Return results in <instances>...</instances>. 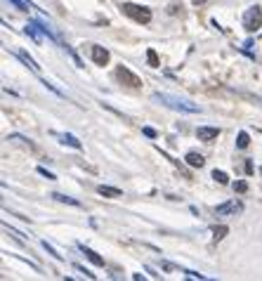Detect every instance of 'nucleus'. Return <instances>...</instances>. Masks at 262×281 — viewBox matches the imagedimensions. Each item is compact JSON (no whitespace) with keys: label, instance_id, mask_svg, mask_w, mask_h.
<instances>
[{"label":"nucleus","instance_id":"nucleus-16","mask_svg":"<svg viewBox=\"0 0 262 281\" xmlns=\"http://www.w3.org/2000/svg\"><path fill=\"white\" fill-rule=\"evenodd\" d=\"M213 180L217 185H229V175L224 170H213Z\"/></svg>","mask_w":262,"mask_h":281},{"label":"nucleus","instance_id":"nucleus-22","mask_svg":"<svg viewBox=\"0 0 262 281\" xmlns=\"http://www.w3.org/2000/svg\"><path fill=\"white\" fill-rule=\"evenodd\" d=\"M182 272L186 274V279H201V281H206V279H208L206 274H201V272H192V269H182Z\"/></svg>","mask_w":262,"mask_h":281},{"label":"nucleus","instance_id":"nucleus-5","mask_svg":"<svg viewBox=\"0 0 262 281\" xmlns=\"http://www.w3.org/2000/svg\"><path fill=\"white\" fill-rule=\"evenodd\" d=\"M241 210H243V203L241 201H236V199L227 201V203H220V206L215 208V213L222 215V218H224V215H239Z\"/></svg>","mask_w":262,"mask_h":281},{"label":"nucleus","instance_id":"nucleus-14","mask_svg":"<svg viewBox=\"0 0 262 281\" xmlns=\"http://www.w3.org/2000/svg\"><path fill=\"white\" fill-rule=\"evenodd\" d=\"M52 199L55 201H59V203H69V206H76V208H81V201L78 199H71V196H66V194H52Z\"/></svg>","mask_w":262,"mask_h":281},{"label":"nucleus","instance_id":"nucleus-17","mask_svg":"<svg viewBox=\"0 0 262 281\" xmlns=\"http://www.w3.org/2000/svg\"><path fill=\"white\" fill-rule=\"evenodd\" d=\"M227 234H229V229H227V227H224V225H220V227H213V239H215V241H222V239H224V236H227Z\"/></svg>","mask_w":262,"mask_h":281},{"label":"nucleus","instance_id":"nucleus-27","mask_svg":"<svg viewBox=\"0 0 262 281\" xmlns=\"http://www.w3.org/2000/svg\"><path fill=\"white\" fill-rule=\"evenodd\" d=\"M194 5H203V3H208V0H192Z\"/></svg>","mask_w":262,"mask_h":281},{"label":"nucleus","instance_id":"nucleus-11","mask_svg":"<svg viewBox=\"0 0 262 281\" xmlns=\"http://www.w3.org/2000/svg\"><path fill=\"white\" fill-rule=\"evenodd\" d=\"M78 248H81V251H83V253L88 255V260H90V262H95L97 267H104V258H102V255H97L95 251H90V248L85 246V243H78Z\"/></svg>","mask_w":262,"mask_h":281},{"label":"nucleus","instance_id":"nucleus-21","mask_svg":"<svg viewBox=\"0 0 262 281\" xmlns=\"http://www.w3.org/2000/svg\"><path fill=\"white\" fill-rule=\"evenodd\" d=\"M64 50H66V52H69V55H71V59H73V64H76L78 69H83L85 64H83V62H81V57H78V55H76V52H73V50H71V48H69V45H64Z\"/></svg>","mask_w":262,"mask_h":281},{"label":"nucleus","instance_id":"nucleus-12","mask_svg":"<svg viewBox=\"0 0 262 281\" xmlns=\"http://www.w3.org/2000/svg\"><path fill=\"white\" fill-rule=\"evenodd\" d=\"M97 194H102V196H106V199H118L121 196V189H116V187H106V185H99L97 187Z\"/></svg>","mask_w":262,"mask_h":281},{"label":"nucleus","instance_id":"nucleus-28","mask_svg":"<svg viewBox=\"0 0 262 281\" xmlns=\"http://www.w3.org/2000/svg\"><path fill=\"white\" fill-rule=\"evenodd\" d=\"M260 172H262V170H260Z\"/></svg>","mask_w":262,"mask_h":281},{"label":"nucleus","instance_id":"nucleus-9","mask_svg":"<svg viewBox=\"0 0 262 281\" xmlns=\"http://www.w3.org/2000/svg\"><path fill=\"white\" fill-rule=\"evenodd\" d=\"M14 57H17V59H21V62L26 64V66H28V69H31V71H33V74H38V71H41V66H38V62H35L33 57L28 55L26 50H14Z\"/></svg>","mask_w":262,"mask_h":281},{"label":"nucleus","instance_id":"nucleus-6","mask_svg":"<svg viewBox=\"0 0 262 281\" xmlns=\"http://www.w3.org/2000/svg\"><path fill=\"white\" fill-rule=\"evenodd\" d=\"M90 55H92V62H95L97 66H106L111 59L109 50L102 48V45H92V48H90Z\"/></svg>","mask_w":262,"mask_h":281},{"label":"nucleus","instance_id":"nucleus-2","mask_svg":"<svg viewBox=\"0 0 262 281\" xmlns=\"http://www.w3.org/2000/svg\"><path fill=\"white\" fill-rule=\"evenodd\" d=\"M123 14H128L130 19H135L137 24H149L152 21V10L144 5H135V3H123L121 5Z\"/></svg>","mask_w":262,"mask_h":281},{"label":"nucleus","instance_id":"nucleus-18","mask_svg":"<svg viewBox=\"0 0 262 281\" xmlns=\"http://www.w3.org/2000/svg\"><path fill=\"white\" fill-rule=\"evenodd\" d=\"M146 62H149V66H154V69L159 66V55H156V50L154 48L146 50Z\"/></svg>","mask_w":262,"mask_h":281},{"label":"nucleus","instance_id":"nucleus-20","mask_svg":"<svg viewBox=\"0 0 262 281\" xmlns=\"http://www.w3.org/2000/svg\"><path fill=\"white\" fill-rule=\"evenodd\" d=\"M10 3H12L17 10H21V12H28V10H31V3H28V0H10Z\"/></svg>","mask_w":262,"mask_h":281},{"label":"nucleus","instance_id":"nucleus-13","mask_svg":"<svg viewBox=\"0 0 262 281\" xmlns=\"http://www.w3.org/2000/svg\"><path fill=\"white\" fill-rule=\"evenodd\" d=\"M184 161L192 165V168H201V165L206 163V158L201 156V154H196V151H189V154L184 156Z\"/></svg>","mask_w":262,"mask_h":281},{"label":"nucleus","instance_id":"nucleus-7","mask_svg":"<svg viewBox=\"0 0 262 281\" xmlns=\"http://www.w3.org/2000/svg\"><path fill=\"white\" fill-rule=\"evenodd\" d=\"M41 31H43V26L38 24V21H28L26 26H24V33L31 36L35 45H41V43H43V33H41Z\"/></svg>","mask_w":262,"mask_h":281},{"label":"nucleus","instance_id":"nucleus-24","mask_svg":"<svg viewBox=\"0 0 262 281\" xmlns=\"http://www.w3.org/2000/svg\"><path fill=\"white\" fill-rule=\"evenodd\" d=\"M73 267H76L78 272H81V274H85V276H88V279H95V274H92V272H90V269H85L83 265H73Z\"/></svg>","mask_w":262,"mask_h":281},{"label":"nucleus","instance_id":"nucleus-25","mask_svg":"<svg viewBox=\"0 0 262 281\" xmlns=\"http://www.w3.org/2000/svg\"><path fill=\"white\" fill-rule=\"evenodd\" d=\"M38 175H43V178H48V180H57L55 175H52V172H50L48 168H43V165H41V168H38Z\"/></svg>","mask_w":262,"mask_h":281},{"label":"nucleus","instance_id":"nucleus-15","mask_svg":"<svg viewBox=\"0 0 262 281\" xmlns=\"http://www.w3.org/2000/svg\"><path fill=\"white\" fill-rule=\"evenodd\" d=\"M41 246L45 248V251H48V255H52L55 260H64V255L59 253V251H57V248L52 246V243H48V241H41Z\"/></svg>","mask_w":262,"mask_h":281},{"label":"nucleus","instance_id":"nucleus-1","mask_svg":"<svg viewBox=\"0 0 262 281\" xmlns=\"http://www.w3.org/2000/svg\"><path fill=\"white\" fill-rule=\"evenodd\" d=\"M154 99L161 104H166V107H170V109L175 111H186V114H199V104L189 102V99H182V97H173V95H166V92H154Z\"/></svg>","mask_w":262,"mask_h":281},{"label":"nucleus","instance_id":"nucleus-26","mask_svg":"<svg viewBox=\"0 0 262 281\" xmlns=\"http://www.w3.org/2000/svg\"><path fill=\"white\" fill-rule=\"evenodd\" d=\"M142 132H144V135H146V137H156V130H154V128H142Z\"/></svg>","mask_w":262,"mask_h":281},{"label":"nucleus","instance_id":"nucleus-4","mask_svg":"<svg viewBox=\"0 0 262 281\" xmlns=\"http://www.w3.org/2000/svg\"><path fill=\"white\" fill-rule=\"evenodd\" d=\"M116 78L123 83V85H128V88H142V81H139V76H135L130 69H128V66H123V64H121V66L116 69Z\"/></svg>","mask_w":262,"mask_h":281},{"label":"nucleus","instance_id":"nucleus-8","mask_svg":"<svg viewBox=\"0 0 262 281\" xmlns=\"http://www.w3.org/2000/svg\"><path fill=\"white\" fill-rule=\"evenodd\" d=\"M217 135H220V128H210V125H203L196 130V137L201 142H213V139H217Z\"/></svg>","mask_w":262,"mask_h":281},{"label":"nucleus","instance_id":"nucleus-23","mask_svg":"<svg viewBox=\"0 0 262 281\" xmlns=\"http://www.w3.org/2000/svg\"><path fill=\"white\" fill-rule=\"evenodd\" d=\"M234 192H239V194H246V192H248V185H246L243 180H241V182H234Z\"/></svg>","mask_w":262,"mask_h":281},{"label":"nucleus","instance_id":"nucleus-3","mask_svg":"<svg viewBox=\"0 0 262 281\" xmlns=\"http://www.w3.org/2000/svg\"><path fill=\"white\" fill-rule=\"evenodd\" d=\"M243 26H246V31H250V33L262 26V10L257 5L248 7V10L243 12Z\"/></svg>","mask_w":262,"mask_h":281},{"label":"nucleus","instance_id":"nucleus-10","mask_svg":"<svg viewBox=\"0 0 262 281\" xmlns=\"http://www.w3.org/2000/svg\"><path fill=\"white\" fill-rule=\"evenodd\" d=\"M52 135H55L62 144H69V147H73V149H83V142L76 139L73 135H69V132H52Z\"/></svg>","mask_w":262,"mask_h":281},{"label":"nucleus","instance_id":"nucleus-19","mask_svg":"<svg viewBox=\"0 0 262 281\" xmlns=\"http://www.w3.org/2000/svg\"><path fill=\"white\" fill-rule=\"evenodd\" d=\"M248 144H250L248 132H239V137H236V147H239V149H246Z\"/></svg>","mask_w":262,"mask_h":281}]
</instances>
